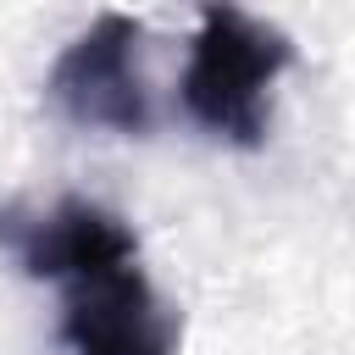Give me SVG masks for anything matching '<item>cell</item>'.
Listing matches in <instances>:
<instances>
[{
	"label": "cell",
	"mask_w": 355,
	"mask_h": 355,
	"mask_svg": "<svg viewBox=\"0 0 355 355\" xmlns=\"http://www.w3.org/2000/svg\"><path fill=\"white\" fill-rule=\"evenodd\" d=\"M0 244L28 277L55 283L72 355H178L172 316L139 266V239L100 200L67 194L44 211H0Z\"/></svg>",
	"instance_id": "cell-1"
},
{
	"label": "cell",
	"mask_w": 355,
	"mask_h": 355,
	"mask_svg": "<svg viewBox=\"0 0 355 355\" xmlns=\"http://www.w3.org/2000/svg\"><path fill=\"white\" fill-rule=\"evenodd\" d=\"M288 55L294 50L272 22L233 11V6H205L183 78H178V100L205 133L250 150L266 139L272 89H277Z\"/></svg>",
	"instance_id": "cell-2"
},
{
	"label": "cell",
	"mask_w": 355,
	"mask_h": 355,
	"mask_svg": "<svg viewBox=\"0 0 355 355\" xmlns=\"http://www.w3.org/2000/svg\"><path fill=\"white\" fill-rule=\"evenodd\" d=\"M139 22L122 11L94 17L50 67V100L78 128L105 133H144L150 128V89L139 67Z\"/></svg>",
	"instance_id": "cell-3"
}]
</instances>
